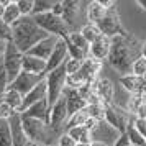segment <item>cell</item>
<instances>
[{
    "label": "cell",
    "mask_w": 146,
    "mask_h": 146,
    "mask_svg": "<svg viewBox=\"0 0 146 146\" xmlns=\"http://www.w3.org/2000/svg\"><path fill=\"white\" fill-rule=\"evenodd\" d=\"M90 146H107V143L99 141V139H92V141H90Z\"/></svg>",
    "instance_id": "44"
},
{
    "label": "cell",
    "mask_w": 146,
    "mask_h": 146,
    "mask_svg": "<svg viewBox=\"0 0 146 146\" xmlns=\"http://www.w3.org/2000/svg\"><path fill=\"white\" fill-rule=\"evenodd\" d=\"M10 28H12V43L21 54H27L33 46L49 36L35 23L33 17H20L13 25H10Z\"/></svg>",
    "instance_id": "2"
},
{
    "label": "cell",
    "mask_w": 146,
    "mask_h": 146,
    "mask_svg": "<svg viewBox=\"0 0 146 146\" xmlns=\"http://www.w3.org/2000/svg\"><path fill=\"white\" fill-rule=\"evenodd\" d=\"M76 146H90V143H76Z\"/></svg>",
    "instance_id": "48"
},
{
    "label": "cell",
    "mask_w": 146,
    "mask_h": 146,
    "mask_svg": "<svg viewBox=\"0 0 146 146\" xmlns=\"http://www.w3.org/2000/svg\"><path fill=\"white\" fill-rule=\"evenodd\" d=\"M110 53V38L107 36H100L97 41H94L92 44L89 46V58L97 61H104L108 58Z\"/></svg>",
    "instance_id": "20"
},
{
    "label": "cell",
    "mask_w": 146,
    "mask_h": 146,
    "mask_svg": "<svg viewBox=\"0 0 146 146\" xmlns=\"http://www.w3.org/2000/svg\"><path fill=\"white\" fill-rule=\"evenodd\" d=\"M79 31H80V35L84 36V40H86L89 44H92L94 41H97L100 36H102V33L99 31L97 25H94V23H87V25H84Z\"/></svg>",
    "instance_id": "29"
},
{
    "label": "cell",
    "mask_w": 146,
    "mask_h": 146,
    "mask_svg": "<svg viewBox=\"0 0 146 146\" xmlns=\"http://www.w3.org/2000/svg\"><path fill=\"white\" fill-rule=\"evenodd\" d=\"M89 118H90V117H89V113H87L86 108H82V110H79V112H76L72 117L67 118L66 126H64V131L69 130V128H74V126H82Z\"/></svg>",
    "instance_id": "28"
},
{
    "label": "cell",
    "mask_w": 146,
    "mask_h": 146,
    "mask_svg": "<svg viewBox=\"0 0 146 146\" xmlns=\"http://www.w3.org/2000/svg\"><path fill=\"white\" fill-rule=\"evenodd\" d=\"M33 20L49 36H56V38H62L64 40L67 35L71 33V28L66 25V21L61 17H56L54 13H51V12L41 13V15H33Z\"/></svg>",
    "instance_id": "4"
},
{
    "label": "cell",
    "mask_w": 146,
    "mask_h": 146,
    "mask_svg": "<svg viewBox=\"0 0 146 146\" xmlns=\"http://www.w3.org/2000/svg\"><path fill=\"white\" fill-rule=\"evenodd\" d=\"M5 44H7V43L0 41V58H2V54H3V51H5Z\"/></svg>",
    "instance_id": "46"
},
{
    "label": "cell",
    "mask_w": 146,
    "mask_h": 146,
    "mask_svg": "<svg viewBox=\"0 0 146 146\" xmlns=\"http://www.w3.org/2000/svg\"><path fill=\"white\" fill-rule=\"evenodd\" d=\"M54 7V2L51 0H33V12H31V17L33 15H41V13H48L51 12Z\"/></svg>",
    "instance_id": "30"
},
{
    "label": "cell",
    "mask_w": 146,
    "mask_h": 146,
    "mask_svg": "<svg viewBox=\"0 0 146 146\" xmlns=\"http://www.w3.org/2000/svg\"><path fill=\"white\" fill-rule=\"evenodd\" d=\"M43 99H46V82H44V79L41 80L40 84H36V86L23 97L21 105H20V108H18V113L25 112L28 107H31L33 104H36V102H40V100H43Z\"/></svg>",
    "instance_id": "16"
},
{
    "label": "cell",
    "mask_w": 146,
    "mask_h": 146,
    "mask_svg": "<svg viewBox=\"0 0 146 146\" xmlns=\"http://www.w3.org/2000/svg\"><path fill=\"white\" fill-rule=\"evenodd\" d=\"M21 100H23V97H21L17 90L10 89V87H7V90L3 94H0V102L7 104L10 108H13L15 112H18V108H20V105H21Z\"/></svg>",
    "instance_id": "24"
},
{
    "label": "cell",
    "mask_w": 146,
    "mask_h": 146,
    "mask_svg": "<svg viewBox=\"0 0 146 146\" xmlns=\"http://www.w3.org/2000/svg\"><path fill=\"white\" fill-rule=\"evenodd\" d=\"M25 146H38V145H36V143H33V141H28Z\"/></svg>",
    "instance_id": "49"
},
{
    "label": "cell",
    "mask_w": 146,
    "mask_h": 146,
    "mask_svg": "<svg viewBox=\"0 0 146 146\" xmlns=\"http://www.w3.org/2000/svg\"><path fill=\"white\" fill-rule=\"evenodd\" d=\"M17 7L21 17H31L33 12V0H17Z\"/></svg>",
    "instance_id": "34"
},
{
    "label": "cell",
    "mask_w": 146,
    "mask_h": 146,
    "mask_svg": "<svg viewBox=\"0 0 146 146\" xmlns=\"http://www.w3.org/2000/svg\"><path fill=\"white\" fill-rule=\"evenodd\" d=\"M21 71L35 76H46V61L38 59L35 56L23 54L21 58Z\"/></svg>",
    "instance_id": "17"
},
{
    "label": "cell",
    "mask_w": 146,
    "mask_h": 146,
    "mask_svg": "<svg viewBox=\"0 0 146 146\" xmlns=\"http://www.w3.org/2000/svg\"><path fill=\"white\" fill-rule=\"evenodd\" d=\"M53 146H56V145H53Z\"/></svg>",
    "instance_id": "51"
},
{
    "label": "cell",
    "mask_w": 146,
    "mask_h": 146,
    "mask_svg": "<svg viewBox=\"0 0 146 146\" xmlns=\"http://www.w3.org/2000/svg\"><path fill=\"white\" fill-rule=\"evenodd\" d=\"M139 56H143V58L146 59V41L139 46Z\"/></svg>",
    "instance_id": "43"
},
{
    "label": "cell",
    "mask_w": 146,
    "mask_h": 146,
    "mask_svg": "<svg viewBox=\"0 0 146 146\" xmlns=\"http://www.w3.org/2000/svg\"><path fill=\"white\" fill-rule=\"evenodd\" d=\"M7 2L8 0H0V18H2V15H3V10H5V5H7Z\"/></svg>",
    "instance_id": "45"
},
{
    "label": "cell",
    "mask_w": 146,
    "mask_h": 146,
    "mask_svg": "<svg viewBox=\"0 0 146 146\" xmlns=\"http://www.w3.org/2000/svg\"><path fill=\"white\" fill-rule=\"evenodd\" d=\"M20 120L28 141H33L38 146H53L54 139L59 138V133L51 130L49 125L41 121V120L28 118V117H23V115H20Z\"/></svg>",
    "instance_id": "3"
},
{
    "label": "cell",
    "mask_w": 146,
    "mask_h": 146,
    "mask_svg": "<svg viewBox=\"0 0 146 146\" xmlns=\"http://www.w3.org/2000/svg\"><path fill=\"white\" fill-rule=\"evenodd\" d=\"M79 5H80V2H74V0L62 2V17L61 18L66 21V25L69 28H72L74 23H76V13L79 10Z\"/></svg>",
    "instance_id": "23"
},
{
    "label": "cell",
    "mask_w": 146,
    "mask_h": 146,
    "mask_svg": "<svg viewBox=\"0 0 146 146\" xmlns=\"http://www.w3.org/2000/svg\"><path fill=\"white\" fill-rule=\"evenodd\" d=\"M0 41H3V43H8V41H12V28L10 25H7L5 21L0 18Z\"/></svg>",
    "instance_id": "35"
},
{
    "label": "cell",
    "mask_w": 146,
    "mask_h": 146,
    "mask_svg": "<svg viewBox=\"0 0 146 146\" xmlns=\"http://www.w3.org/2000/svg\"><path fill=\"white\" fill-rule=\"evenodd\" d=\"M56 41H58L56 36H48V38H44L43 41H40L36 46L31 48L27 54L28 56H35V58H38V59L48 61L49 54L53 53V48H54V44H56Z\"/></svg>",
    "instance_id": "18"
},
{
    "label": "cell",
    "mask_w": 146,
    "mask_h": 146,
    "mask_svg": "<svg viewBox=\"0 0 146 146\" xmlns=\"http://www.w3.org/2000/svg\"><path fill=\"white\" fill-rule=\"evenodd\" d=\"M0 146H13L12 145L8 120H0Z\"/></svg>",
    "instance_id": "31"
},
{
    "label": "cell",
    "mask_w": 146,
    "mask_h": 146,
    "mask_svg": "<svg viewBox=\"0 0 146 146\" xmlns=\"http://www.w3.org/2000/svg\"><path fill=\"white\" fill-rule=\"evenodd\" d=\"M100 69H102V61L87 58V59L82 61L80 69L77 71V74L80 76V79L84 80L86 84H94L97 80V77H99Z\"/></svg>",
    "instance_id": "12"
},
{
    "label": "cell",
    "mask_w": 146,
    "mask_h": 146,
    "mask_svg": "<svg viewBox=\"0 0 146 146\" xmlns=\"http://www.w3.org/2000/svg\"><path fill=\"white\" fill-rule=\"evenodd\" d=\"M138 5L143 8V10H146V0H138Z\"/></svg>",
    "instance_id": "47"
},
{
    "label": "cell",
    "mask_w": 146,
    "mask_h": 146,
    "mask_svg": "<svg viewBox=\"0 0 146 146\" xmlns=\"http://www.w3.org/2000/svg\"><path fill=\"white\" fill-rule=\"evenodd\" d=\"M64 133H67L71 138L76 141V143H90L92 141V133L87 130L86 126H74V128H69Z\"/></svg>",
    "instance_id": "25"
},
{
    "label": "cell",
    "mask_w": 146,
    "mask_h": 146,
    "mask_svg": "<svg viewBox=\"0 0 146 146\" xmlns=\"http://www.w3.org/2000/svg\"><path fill=\"white\" fill-rule=\"evenodd\" d=\"M120 84L125 87V90H128L130 94L135 95H139L146 89V82L143 77H138V76H133V74H126V76H121L120 77Z\"/></svg>",
    "instance_id": "21"
},
{
    "label": "cell",
    "mask_w": 146,
    "mask_h": 146,
    "mask_svg": "<svg viewBox=\"0 0 146 146\" xmlns=\"http://www.w3.org/2000/svg\"><path fill=\"white\" fill-rule=\"evenodd\" d=\"M80 64H82V61H77V59H71V58H67V61L64 62V67H66V74L67 76H71V74H76L77 71L80 69Z\"/></svg>",
    "instance_id": "36"
},
{
    "label": "cell",
    "mask_w": 146,
    "mask_h": 146,
    "mask_svg": "<svg viewBox=\"0 0 146 146\" xmlns=\"http://www.w3.org/2000/svg\"><path fill=\"white\" fill-rule=\"evenodd\" d=\"M67 40L71 41L77 49H80L86 56H89V46H90V44L84 40V36L80 35V31H77V30H71V33L67 35Z\"/></svg>",
    "instance_id": "27"
},
{
    "label": "cell",
    "mask_w": 146,
    "mask_h": 146,
    "mask_svg": "<svg viewBox=\"0 0 146 146\" xmlns=\"http://www.w3.org/2000/svg\"><path fill=\"white\" fill-rule=\"evenodd\" d=\"M104 120L121 135V133H125L130 117H128V113H126L125 110H121L118 105L112 104V105L104 107Z\"/></svg>",
    "instance_id": "9"
},
{
    "label": "cell",
    "mask_w": 146,
    "mask_h": 146,
    "mask_svg": "<svg viewBox=\"0 0 146 146\" xmlns=\"http://www.w3.org/2000/svg\"><path fill=\"white\" fill-rule=\"evenodd\" d=\"M20 115L23 117H28V118H35V120H41L48 123L49 120V107H48V99H43L40 102L33 104L31 107H28L25 112H21Z\"/></svg>",
    "instance_id": "19"
},
{
    "label": "cell",
    "mask_w": 146,
    "mask_h": 146,
    "mask_svg": "<svg viewBox=\"0 0 146 146\" xmlns=\"http://www.w3.org/2000/svg\"><path fill=\"white\" fill-rule=\"evenodd\" d=\"M113 146H131V145H130V141H128V138H126L125 133H121L118 138H117V141H115V145Z\"/></svg>",
    "instance_id": "41"
},
{
    "label": "cell",
    "mask_w": 146,
    "mask_h": 146,
    "mask_svg": "<svg viewBox=\"0 0 146 146\" xmlns=\"http://www.w3.org/2000/svg\"><path fill=\"white\" fill-rule=\"evenodd\" d=\"M8 87V77L7 72H5V67H3V62H2V58H0V94H3Z\"/></svg>",
    "instance_id": "37"
},
{
    "label": "cell",
    "mask_w": 146,
    "mask_h": 146,
    "mask_svg": "<svg viewBox=\"0 0 146 146\" xmlns=\"http://www.w3.org/2000/svg\"><path fill=\"white\" fill-rule=\"evenodd\" d=\"M99 123H100V121H97V120H94V118H89V120H87V121H86V123H84L82 126H86L87 130H89V131L92 133V130H95V126L99 125Z\"/></svg>",
    "instance_id": "42"
},
{
    "label": "cell",
    "mask_w": 146,
    "mask_h": 146,
    "mask_svg": "<svg viewBox=\"0 0 146 146\" xmlns=\"http://www.w3.org/2000/svg\"><path fill=\"white\" fill-rule=\"evenodd\" d=\"M20 17H21V15H20V12H18L17 2H7L5 10H3V15H2V20L5 21L7 25H13Z\"/></svg>",
    "instance_id": "26"
},
{
    "label": "cell",
    "mask_w": 146,
    "mask_h": 146,
    "mask_svg": "<svg viewBox=\"0 0 146 146\" xmlns=\"http://www.w3.org/2000/svg\"><path fill=\"white\" fill-rule=\"evenodd\" d=\"M43 79H44V76H35V74H28V72H23V71H21V72L8 84V87L13 89V90H17L21 97H25V95H27L36 84H40Z\"/></svg>",
    "instance_id": "10"
},
{
    "label": "cell",
    "mask_w": 146,
    "mask_h": 146,
    "mask_svg": "<svg viewBox=\"0 0 146 146\" xmlns=\"http://www.w3.org/2000/svg\"><path fill=\"white\" fill-rule=\"evenodd\" d=\"M131 74L138 76V77H145L146 76V59L143 56H138L131 66Z\"/></svg>",
    "instance_id": "32"
},
{
    "label": "cell",
    "mask_w": 146,
    "mask_h": 146,
    "mask_svg": "<svg viewBox=\"0 0 146 146\" xmlns=\"http://www.w3.org/2000/svg\"><path fill=\"white\" fill-rule=\"evenodd\" d=\"M139 46L136 41L131 38V35L128 38L123 36H115L110 40V53H108V64L121 72V76L131 74V66L135 59L139 56Z\"/></svg>",
    "instance_id": "1"
},
{
    "label": "cell",
    "mask_w": 146,
    "mask_h": 146,
    "mask_svg": "<svg viewBox=\"0 0 146 146\" xmlns=\"http://www.w3.org/2000/svg\"><path fill=\"white\" fill-rule=\"evenodd\" d=\"M133 126L146 139V118H136V117H133Z\"/></svg>",
    "instance_id": "38"
},
{
    "label": "cell",
    "mask_w": 146,
    "mask_h": 146,
    "mask_svg": "<svg viewBox=\"0 0 146 146\" xmlns=\"http://www.w3.org/2000/svg\"><path fill=\"white\" fill-rule=\"evenodd\" d=\"M67 121V108H66V99L61 95L59 99L54 102V105L49 108V120L48 125L56 133H64V126Z\"/></svg>",
    "instance_id": "8"
},
{
    "label": "cell",
    "mask_w": 146,
    "mask_h": 146,
    "mask_svg": "<svg viewBox=\"0 0 146 146\" xmlns=\"http://www.w3.org/2000/svg\"><path fill=\"white\" fill-rule=\"evenodd\" d=\"M67 58H69V56H67L66 43H64L62 38H58V41H56V44H54V48H53V53L49 54V58H48V61H46V74L54 71L56 67L62 66L67 61Z\"/></svg>",
    "instance_id": "11"
},
{
    "label": "cell",
    "mask_w": 146,
    "mask_h": 146,
    "mask_svg": "<svg viewBox=\"0 0 146 146\" xmlns=\"http://www.w3.org/2000/svg\"><path fill=\"white\" fill-rule=\"evenodd\" d=\"M21 58H23V54L15 48L12 41H8L5 44V51L2 54V62L5 67V72H7L8 84L21 72Z\"/></svg>",
    "instance_id": "7"
},
{
    "label": "cell",
    "mask_w": 146,
    "mask_h": 146,
    "mask_svg": "<svg viewBox=\"0 0 146 146\" xmlns=\"http://www.w3.org/2000/svg\"><path fill=\"white\" fill-rule=\"evenodd\" d=\"M94 89H95V94L99 97L100 104L105 105H112L113 104V97H115V87H113V82L110 79H97L94 82Z\"/></svg>",
    "instance_id": "13"
},
{
    "label": "cell",
    "mask_w": 146,
    "mask_h": 146,
    "mask_svg": "<svg viewBox=\"0 0 146 146\" xmlns=\"http://www.w3.org/2000/svg\"><path fill=\"white\" fill-rule=\"evenodd\" d=\"M15 113L13 108H10L7 104H3V102H0V120H8L12 115Z\"/></svg>",
    "instance_id": "39"
},
{
    "label": "cell",
    "mask_w": 146,
    "mask_h": 146,
    "mask_svg": "<svg viewBox=\"0 0 146 146\" xmlns=\"http://www.w3.org/2000/svg\"><path fill=\"white\" fill-rule=\"evenodd\" d=\"M95 25L99 28V31L102 33V36H107V38H110V40L115 38V36H123V38H128V36H130V33H128L125 28H123V25H121L115 7L110 8L105 13V17H104L99 23H95Z\"/></svg>",
    "instance_id": "6"
},
{
    "label": "cell",
    "mask_w": 146,
    "mask_h": 146,
    "mask_svg": "<svg viewBox=\"0 0 146 146\" xmlns=\"http://www.w3.org/2000/svg\"><path fill=\"white\" fill-rule=\"evenodd\" d=\"M8 126H10V135H12V145L13 146H25L28 143V138L23 126H21V120H20V113L15 112L10 118H8Z\"/></svg>",
    "instance_id": "15"
},
{
    "label": "cell",
    "mask_w": 146,
    "mask_h": 146,
    "mask_svg": "<svg viewBox=\"0 0 146 146\" xmlns=\"http://www.w3.org/2000/svg\"><path fill=\"white\" fill-rule=\"evenodd\" d=\"M56 146H76V141H74L67 133H61L59 138H58V145Z\"/></svg>",
    "instance_id": "40"
},
{
    "label": "cell",
    "mask_w": 146,
    "mask_h": 146,
    "mask_svg": "<svg viewBox=\"0 0 146 146\" xmlns=\"http://www.w3.org/2000/svg\"><path fill=\"white\" fill-rule=\"evenodd\" d=\"M145 146H146V143H145Z\"/></svg>",
    "instance_id": "50"
},
{
    "label": "cell",
    "mask_w": 146,
    "mask_h": 146,
    "mask_svg": "<svg viewBox=\"0 0 146 146\" xmlns=\"http://www.w3.org/2000/svg\"><path fill=\"white\" fill-rule=\"evenodd\" d=\"M66 67L64 64L56 67L54 71L48 72L44 76V82H46V99H48V107L51 108L54 102L62 95V90L66 87Z\"/></svg>",
    "instance_id": "5"
},
{
    "label": "cell",
    "mask_w": 146,
    "mask_h": 146,
    "mask_svg": "<svg viewBox=\"0 0 146 146\" xmlns=\"http://www.w3.org/2000/svg\"><path fill=\"white\" fill-rule=\"evenodd\" d=\"M86 110L90 118L97 120V121L104 120V105H100V104H97V105H87Z\"/></svg>",
    "instance_id": "33"
},
{
    "label": "cell",
    "mask_w": 146,
    "mask_h": 146,
    "mask_svg": "<svg viewBox=\"0 0 146 146\" xmlns=\"http://www.w3.org/2000/svg\"><path fill=\"white\" fill-rule=\"evenodd\" d=\"M108 12L102 3H100V0H94V2H89V5H87V20L89 23H99L105 13Z\"/></svg>",
    "instance_id": "22"
},
{
    "label": "cell",
    "mask_w": 146,
    "mask_h": 146,
    "mask_svg": "<svg viewBox=\"0 0 146 146\" xmlns=\"http://www.w3.org/2000/svg\"><path fill=\"white\" fill-rule=\"evenodd\" d=\"M62 97L66 99V108H67V118L72 117L76 112H79L82 108H86L87 104L86 100L80 97V94L77 89H69V87H64L62 90Z\"/></svg>",
    "instance_id": "14"
}]
</instances>
